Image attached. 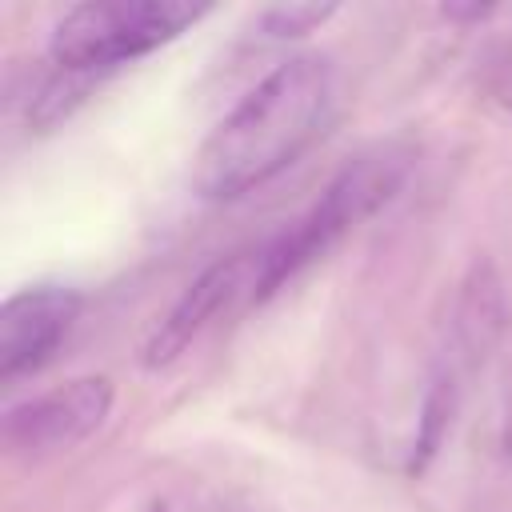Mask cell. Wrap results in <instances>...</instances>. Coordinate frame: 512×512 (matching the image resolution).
Returning a JSON list of instances; mask_svg holds the SVG:
<instances>
[{
    "instance_id": "6da1fadb",
    "label": "cell",
    "mask_w": 512,
    "mask_h": 512,
    "mask_svg": "<svg viewBox=\"0 0 512 512\" xmlns=\"http://www.w3.org/2000/svg\"><path fill=\"white\" fill-rule=\"evenodd\" d=\"M336 100L328 56L304 52L276 64L204 140L192 184L208 200H240L280 176L324 132Z\"/></svg>"
},
{
    "instance_id": "7a4b0ae2",
    "label": "cell",
    "mask_w": 512,
    "mask_h": 512,
    "mask_svg": "<svg viewBox=\"0 0 512 512\" xmlns=\"http://www.w3.org/2000/svg\"><path fill=\"white\" fill-rule=\"evenodd\" d=\"M416 164V148L388 140L356 160H348L332 184L320 192V200L284 232L264 236V268H260V288L256 300H268L284 280H292L300 268L320 260L332 244H340L356 224L376 216L408 180Z\"/></svg>"
},
{
    "instance_id": "3957f363",
    "label": "cell",
    "mask_w": 512,
    "mask_h": 512,
    "mask_svg": "<svg viewBox=\"0 0 512 512\" xmlns=\"http://www.w3.org/2000/svg\"><path fill=\"white\" fill-rule=\"evenodd\" d=\"M208 12L212 4L196 0H88L56 20L48 52L56 68L108 72L176 40Z\"/></svg>"
},
{
    "instance_id": "277c9868",
    "label": "cell",
    "mask_w": 512,
    "mask_h": 512,
    "mask_svg": "<svg viewBox=\"0 0 512 512\" xmlns=\"http://www.w3.org/2000/svg\"><path fill=\"white\" fill-rule=\"evenodd\" d=\"M112 380L108 376H76L44 396H32L4 416V444L24 456L64 452L88 440L112 412Z\"/></svg>"
},
{
    "instance_id": "5b68a950",
    "label": "cell",
    "mask_w": 512,
    "mask_h": 512,
    "mask_svg": "<svg viewBox=\"0 0 512 512\" xmlns=\"http://www.w3.org/2000/svg\"><path fill=\"white\" fill-rule=\"evenodd\" d=\"M260 268H264V240H256V244H248V248H240V252H228V256H220L216 264H208V268L184 288V296L172 304V312L156 324V332L148 336L144 356H140L144 368H164V364H172V360L204 332V324H208L220 308H228L236 296L256 300Z\"/></svg>"
},
{
    "instance_id": "8992f818",
    "label": "cell",
    "mask_w": 512,
    "mask_h": 512,
    "mask_svg": "<svg viewBox=\"0 0 512 512\" xmlns=\"http://www.w3.org/2000/svg\"><path fill=\"white\" fill-rule=\"evenodd\" d=\"M76 312H80V296L56 284L24 288L8 296L0 308V376L16 380L40 368L68 336Z\"/></svg>"
},
{
    "instance_id": "52a82bcc",
    "label": "cell",
    "mask_w": 512,
    "mask_h": 512,
    "mask_svg": "<svg viewBox=\"0 0 512 512\" xmlns=\"http://www.w3.org/2000/svg\"><path fill=\"white\" fill-rule=\"evenodd\" d=\"M508 328V304H504V280L492 260H476L456 292L452 312V340L464 364H480Z\"/></svg>"
},
{
    "instance_id": "ba28073f",
    "label": "cell",
    "mask_w": 512,
    "mask_h": 512,
    "mask_svg": "<svg viewBox=\"0 0 512 512\" xmlns=\"http://www.w3.org/2000/svg\"><path fill=\"white\" fill-rule=\"evenodd\" d=\"M456 400H460V388H456V372L452 368H440L424 392V404H420V424H416V444H412V460H408V472L420 476L428 468V460L440 452L448 428H452V416H456Z\"/></svg>"
},
{
    "instance_id": "9c48e42d",
    "label": "cell",
    "mask_w": 512,
    "mask_h": 512,
    "mask_svg": "<svg viewBox=\"0 0 512 512\" xmlns=\"http://www.w3.org/2000/svg\"><path fill=\"white\" fill-rule=\"evenodd\" d=\"M92 80H100V72H72V68H56L52 80L40 84L32 108H28V120L36 124H56L60 116L72 112V104H80L92 88Z\"/></svg>"
},
{
    "instance_id": "30bf717a",
    "label": "cell",
    "mask_w": 512,
    "mask_h": 512,
    "mask_svg": "<svg viewBox=\"0 0 512 512\" xmlns=\"http://www.w3.org/2000/svg\"><path fill=\"white\" fill-rule=\"evenodd\" d=\"M332 12H336V4H272V8H264L260 28L272 40H288V36H304V32L320 28Z\"/></svg>"
},
{
    "instance_id": "8fae6325",
    "label": "cell",
    "mask_w": 512,
    "mask_h": 512,
    "mask_svg": "<svg viewBox=\"0 0 512 512\" xmlns=\"http://www.w3.org/2000/svg\"><path fill=\"white\" fill-rule=\"evenodd\" d=\"M492 12H496V4H476V0L472 4H440V16L444 20H468V24L472 20H484Z\"/></svg>"
}]
</instances>
